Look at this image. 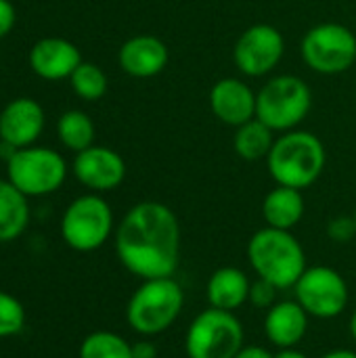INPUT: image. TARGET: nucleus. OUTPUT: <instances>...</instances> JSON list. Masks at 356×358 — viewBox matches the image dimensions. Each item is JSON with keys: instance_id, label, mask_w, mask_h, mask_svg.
<instances>
[{"instance_id": "obj_32", "label": "nucleus", "mask_w": 356, "mask_h": 358, "mask_svg": "<svg viewBox=\"0 0 356 358\" xmlns=\"http://www.w3.org/2000/svg\"><path fill=\"white\" fill-rule=\"evenodd\" d=\"M273 358H311L308 355H304L302 350L298 348H283V350H277Z\"/></svg>"}, {"instance_id": "obj_20", "label": "nucleus", "mask_w": 356, "mask_h": 358, "mask_svg": "<svg viewBox=\"0 0 356 358\" xmlns=\"http://www.w3.org/2000/svg\"><path fill=\"white\" fill-rule=\"evenodd\" d=\"M29 222L27 197L8 180H0V243L17 239Z\"/></svg>"}, {"instance_id": "obj_24", "label": "nucleus", "mask_w": 356, "mask_h": 358, "mask_svg": "<svg viewBox=\"0 0 356 358\" xmlns=\"http://www.w3.org/2000/svg\"><path fill=\"white\" fill-rule=\"evenodd\" d=\"M73 92L84 101H99L107 92V76L105 71L88 61H82L69 78Z\"/></svg>"}, {"instance_id": "obj_35", "label": "nucleus", "mask_w": 356, "mask_h": 358, "mask_svg": "<svg viewBox=\"0 0 356 358\" xmlns=\"http://www.w3.org/2000/svg\"><path fill=\"white\" fill-rule=\"evenodd\" d=\"M157 358H164V357H157Z\"/></svg>"}, {"instance_id": "obj_15", "label": "nucleus", "mask_w": 356, "mask_h": 358, "mask_svg": "<svg viewBox=\"0 0 356 358\" xmlns=\"http://www.w3.org/2000/svg\"><path fill=\"white\" fill-rule=\"evenodd\" d=\"M311 317L296 300H281L264 313V338L277 348H298L308 334Z\"/></svg>"}, {"instance_id": "obj_9", "label": "nucleus", "mask_w": 356, "mask_h": 358, "mask_svg": "<svg viewBox=\"0 0 356 358\" xmlns=\"http://www.w3.org/2000/svg\"><path fill=\"white\" fill-rule=\"evenodd\" d=\"M6 174L8 182L25 197H40L61 189L67 176V164L52 149L25 147L6 162Z\"/></svg>"}, {"instance_id": "obj_13", "label": "nucleus", "mask_w": 356, "mask_h": 358, "mask_svg": "<svg viewBox=\"0 0 356 358\" xmlns=\"http://www.w3.org/2000/svg\"><path fill=\"white\" fill-rule=\"evenodd\" d=\"M210 109L227 126L239 128L256 117V92L237 78H222L210 90Z\"/></svg>"}, {"instance_id": "obj_28", "label": "nucleus", "mask_w": 356, "mask_h": 358, "mask_svg": "<svg viewBox=\"0 0 356 358\" xmlns=\"http://www.w3.org/2000/svg\"><path fill=\"white\" fill-rule=\"evenodd\" d=\"M13 25H15V6L10 4V0H0V38L10 34Z\"/></svg>"}, {"instance_id": "obj_26", "label": "nucleus", "mask_w": 356, "mask_h": 358, "mask_svg": "<svg viewBox=\"0 0 356 358\" xmlns=\"http://www.w3.org/2000/svg\"><path fill=\"white\" fill-rule=\"evenodd\" d=\"M277 292H279V289H277L275 285H271L269 281L256 277V281H252V287H250L248 304H252L254 308L266 313L273 304H277Z\"/></svg>"}, {"instance_id": "obj_21", "label": "nucleus", "mask_w": 356, "mask_h": 358, "mask_svg": "<svg viewBox=\"0 0 356 358\" xmlns=\"http://www.w3.org/2000/svg\"><path fill=\"white\" fill-rule=\"evenodd\" d=\"M273 145H275V132L258 117L241 124L233 138V147L237 155L245 162H258L269 157Z\"/></svg>"}, {"instance_id": "obj_12", "label": "nucleus", "mask_w": 356, "mask_h": 358, "mask_svg": "<svg viewBox=\"0 0 356 358\" xmlns=\"http://www.w3.org/2000/svg\"><path fill=\"white\" fill-rule=\"evenodd\" d=\"M73 174L86 189L94 193H105L118 189L124 182L126 162L118 151L92 145L76 155Z\"/></svg>"}, {"instance_id": "obj_19", "label": "nucleus", "mask_w": 356, "mask_h": 358, "mask_svg": "<svg viewBox=\"0 0 356 358\" xmlns=\"http://www.w3.org/2000/svg\"><path fill=\"white\" fill-rule=\"evenodd\" d=\"M304 212H306V203L300 189L277 185L262 199V218L266 227L273 229H281V231L296 229L304 218Z\"/></svg>"}, {"instance_id": "obj_31", "label": "nucleus", "mask_w": 356, "mask_h": 358, "mask_svg": "<svg viewBox=\"0 0 356 358\" xmlns=\"http://www.w3.org/2000/svg\"><path fill=\"white\" fill-rule=\"evenodd\" d=\"M319 358H356V352L348 350V348H336V350H329V352L321 355Z\"/></svg>"}, {"instance_id": "obj_25", "label": "nucleus", "mask_w": 356, "mask_h": 358, "mask_svg": "<svg viewBox=\"0 0 356 358\" xmlns=\"http://www.w3.org/2000/svg\"><path fill=\"white\" fill-rule=\"evenodd\" d=\"M23 327H25L23 304L15 296L0 292V340L21 334Z\"/></svg>"}, {"instance_id": "obj_8", "label": "nucleus", "mask_w": 356, "mask_h": 358, "mask_svg": "<svg viewBox=\"0 0 356 358\" xmlns=\"http://www.w3.org/2000/svg\"><path fill=\"white\" fill-rule=\"evenodd\" d=\"M300 52L304 63L317 73H344L356 63L355 31L334 21L319 23L304 34Z\"/></svg>"}, {"instance_id": "obj_4", "label": "nucleus", "mask_w": 356, "mask_h": 358, "mask_svg": "<svg viewBox=\"0 0 356 358\" xmlns=\"http://www.w3.org/2000/svg\"><path fill=\"white\" fill-rule=\"evenodd\" d=\"M327 153L321 138L306 130H290L275 138L266 157L269 174L277 185L292 189L313 187L325 170Z\"/></svg>"}, {"instance_id": "obj_16", "label": "nucleus", "mask_w": 356, "mask_h": 358, "mask_svg": "<svg viewBox=\"0 0 356 358\" xmlns=\"http://www.w3.org/2000/svg\"><path fill=\"white\" fill-rule=\"evenodd\" d=\"M120 67L132 78H153L162 73L170 61V50L164 40L141 34L126 40L118 52Z\"/></svg>"}, {"instance_id": "obj_30", "label": "nucleus", "mask_w": 356, "mask_h": 358, "mask_svg": "<svg viewBox=\"0 0 356 358\" xmlns=\"http://www.w3.org/2000/svg\"><path fill=\"white\" fill-rule=\"evenodd\" d=\"M275 355L264 346H243L235 358H273Z\"/></svg>"}, {"instance_id": "obj_14", "label": "nucleus", "mask_w": 356, "mask_h": 358, "mask_svg": "<svg viewBox=\"0 0 356 358\" xmlns=\"http://www.w3.org/2000/svg\"><path fill=\"white\" fill-rule=\"evenodd\" d=\"M44 130V109L34 99H15L0 113V141L15 149L31 147Z\"/></svg>"}, {"instance_id": "obj_6", "label": "nucleus", "mask_w": 356, "mask_h": 358, "mask_svg": "<svg viewBox=\"0 0 356 358\" xmlns=\"http://www.w3.org/2000/svg\"><path fill=\"white\" fill-rule=\"evenodd\" d=\"M313 92L298 76L271 78L260 92H256V117L273 132L294 130L311 111Z\"/></svg>"}, {"instance_id": "obj_10", "label": "nucleus", "mask_w": 356, "mask_h": 358, "mask_svg": "<svg viewBox=\"0 0 356 358\" xmlns=\"http://www.w3.org/2000/svg\"><path fill=\"white\" fill-rule=\"evenodd\" d=\"M294 300L311 319L332 321L348 308L350 289L344 275L332 266H308L294 285Z\"/></svg>"}, {"instance_id": "obj_5", "label": "nucleus", "mask_w": 356, "mask_h": 358, "mask_svg": "<svg viewBox=\"0 0 356 358\" xmlns=\"http://www.w3.org/2000/svg\"><path fill=\"white\" fill-rule=\"evenodd\" d=\"M245 346V329L235 313L208 306L185 331L187 358H235Z\"/></svg>"}, {"instance_id": "obj_34", "label": "nucleus", "mask_w": 356, "mask_h": 358, "mask_svg": "<svg viewBox=\"0 0 356 358\" xmlns=\"http://www.w3.org/2000/svg\"><path fill=\"white\" fill-rule=\"evenodd\" d=\"M355 224H356V212H355Z\"/></svg>"}, {"instance_id": "obj_11", "label": "nucleus", "mask_w": 356, "mask_h": 358, "mask_svg": "<svg viewBox=\"0 0 356 358\" xmlns=\"http://www.w3.org/2000/svg\"><path fill=\"white\" fill-rule=\"evenodd\" d=\"M283 52V34L275 25L256 23L237 38L233 48V61L241 73L250 78H262L279 65Z\"/></svg>"}, {"instance_id": "obj_1", "label": "nucleus", "mask_w": 356, "mask_h": 358, "mask_svg": "<svg viewBox=\"0 0 356 358\" xmlns=\"http://www.w3.org/2000/svg\"><path fill=\"white\" fill-rule=\"evenodd\" d=\"M180 222L162 201L132 206L113 233L120 264L141 281L174 277L180 264Z\"/></svg>"}, {"instance_id": "obj_33", "label": "nucleus", "mask_w": 356, "mask_h": 358, "mask_svg": "<svg viewBox=\"0 0 356 358\" xmlns=\"http://www.w3.org/2000/svg\"><path fill=\"white\" fill-rule=\"evenodd\" d=\"M348 331H350L353 340L356 342V308L353 310V315H350V321H348Z\"/></svg>"}, {"instance_id": "obj_27", "label": "nucleus", "mask_w": 356, "mask_h": 358, "mask_svg": "<svg viewBox=\"0 0 356 358\" xmlns=\"http://www.w3.org/2000/svg\"><path fill=\"white\" fill-rule=\"evenodd\" d=\"M327 237L338 243V245H346L356 237V224L355 216H336L327 222Z\"/></svg>"}, {"instance_id": "obj_3", "label": "nucleus", "mask_w": 356, "mask_h": 358, "mask_svg": "<svg viewBox=\"0 0 356 358\" xmlns=\"http://www.w3.org/2000/svg\"><path fill=\"white\" fill-rule=\"evenodd\" d=\"M185 302V289L174 277L141 281L126 304V323L141 338H157L174 327Z\"/></svg>"}, {"instance_id": "obj_29", "label": "nucleus", "mask_w": 356, "mask_h": 358, "mask_svg": "<svg viewBox=\"0 0 356 358\" xmlns=\"http://www.w3.org/2000/svg\"><path fill=\"white\" fill-rule=\"evenodd\" d=\"M157 348L151 342V338H143L132 344V358H157Z\"/></svg>"}, {"instance_id": "obj_23", "label": "nucleus", "mask_w": 356, "mask_h": 358, "mask_svg": "<svg viewBox=\"0 0 356 358\" xmlns=\"http://www.w3.org/2000/svg\"><path fill=\"white\" fill-rule=\"evenodd\" d=\"M78 357L132 358V344L115 331H92L82 340Z\"/></svg>"}, {"instance_id": "obj_2", "label": "nucleus", "mask_w": 356, "mask_h": 358, "mask_svg": "<svg viewBox=\"0 0 356 358\" xmlns=\"http://www.w3.org/2000/svg\"><path fill=\"white\" fill-rule=\"evenodd\" d=\"M248 264L258 279L269 281L279 292L294 289L308 268L306 252L292 231L264 227L256 231L245 248Z\"/></svg>"}, {"instance_id": "obj_7", "label": "nucleus", "mask_w": 356, "mask_h": 358, "mask_svg": "<svg viewBox=\"0 0 356 358\" xmlns=\"http://www.w3.org/2000/svg\"><path fill=\"white\" fill-rule=\"evenodd\" d=\"M113 233V210L97 193L73 199L63 212L61 237L76 252H97Z\"/></svg>"}, {"instance_id": "obj_18", "label": "nucleus", "mask_w": 356, "mask_h": 358, "mask_svg": "<svg viewBox=\"0 0 356 358\" xmlns=\"http://www.w3.org/2000/svg\"><path fill=\"white\" fill-rule=\"evenodd\" d=\"M252 279L245 271L237 266H220L216 268L206 283V300L208 306L218 310L237 313L250 298Z\"/></svg>"}, {"instance_id": "obj_17", "label": "nucleus", "mask_w": 356, "mask_h": 358, "mask_svg": "<svg viewBox=\"0 0 356 358\" xmlns=\"http://www.w3.org/2000/svg\"><path fill=\"white\" fill-rule=\"evenodd\" d=\"M80 63L82 55L78 46L65 38H42L29 50V65L44 80L71 78Z\"/></svg>"}, {"instance_id": "obj_22", "label": "nucleus", "mask_w": 356, "mask_h": 358, "mask_svg": "<svg viewBox=\"0 0 356 358\" xmlns=\"http://www.w3.org/2000/svg\"><path fill=\"white\" fill-rule=\"evenodd\" d=\"M57 134L59 141L69 149V151H84L94 145V124L88 117V113L80 109L65 111L57 124Z\"/></svg>"}]
</instances>
